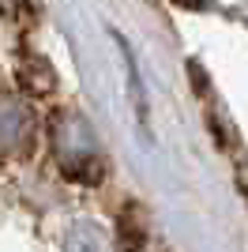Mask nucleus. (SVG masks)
<instances>
[{
	"label": "nucleus",
	"instance_id": "nucleus-3",
	"mask_svg": "<svg viewBox=\"0 0 248 252\" xmlns=\"http://www.w3.org/2000/svg\"><path fill=\"white\" fill-rule=\"evenodd\" d=\"M64 252H113V241H109V233H105L102 226H94V222H79V226L68 233Z\"/></svg>",
	"mask_w": 248,
	"mask_h": 252
},
{
	"label": "nucleus",
	"instance_id": "nucleus-2",
	"mask_svg": "<svg viewBox=\"0 0 248 252\" xmlns=\"http://www.w3.org/2000/svg\"><path fill=\"white\" fill-rule=\"evenodd\" d=\"M27 139H31V117L23 113L19 102L0 98V155L19 151Z\"/></svg>",
	"mask_w": 248,
	"mask_h": 252
},
{
	"label": "nucleus",
	"instance_id": "nucleus-1",
	"mask_svg": "<svg viewBox=\"0 0 248 252\" xmlns=\"http://www.w3.org/2000/svg\"><path fill=\"white\" fill-rule=\"evenodd\" d=\"M53 151H57V162L68 177L79 181L98 177V147L75 113H64L61 121H53Z\"/></svg>",
	"mask_w": 248,
	"mask_h": 252
}]
</instances>
